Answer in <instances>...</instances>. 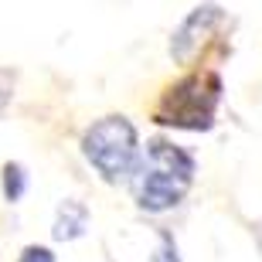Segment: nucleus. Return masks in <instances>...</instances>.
Masks as SVG:
<instances>
[{
  "label": "nucleus",
  "instance_id": "obj_1",
  "mask_svg": "<svg viewBox=\"0 0 262 262\" xmlns=\"http://www.w3.org/2000/svg\"><path fill=\"white\" fill-rule=\"evenodd\" d=\"M194 157L184 146L170 140H150L136 157V167L129 174L133 201L150 214H164L187 198L194 184Z\"/></svg>",
  "mask_w": 262,
  "mask_h": 262
},
{
  "label": "nucleus",
  "instance_id": "obj_2",
  "mask_svg": "<svg viewBox=\"0 0 262 262\" xmlns=\"http://www.w3.org/2000/svg\"><path fill=\"white\" fill-rule=\"evenodd\" d=\"M218 102H222V78H218V72L204 68V72L184 75L177 85L167 89L157 113H154V119L164 123V126H174V129L201 133V129L214 126Z\"/></svg>",
  "mask_w": 262,
  "mask_h": 262
},
{
  "label": "nucleus",
  "instance_id": "obj_3",
  "mask_svg": "<svg viewBox=\"0 0 262 262\" xmlns=\"http://www.w3.org/2000/svg\"><path fill=\"white\" fill-rule=\"evenodd\" d=\"M82 154L96 174L106 181V184H119V181H129L136 167V157H140V136L136 126L126 116H102L99 123L85 129L82 136Z\"/></svg>",
  "mask_w": 262,
  "mask_h": 262
},
{
  "label": "nucleus",
  "instance_id": "obj_4",
  "mask_svg": "<svg viewBox=\"0 0 262 262\" xmlns=\"http://www.w3.org/2000/svg\"><path fill=\"white\" fill-rule=\"evenodd\" d=\"M222 20H225V14H222L218 4H201V7L191 10L184 17V24L174 31V38H170V55H174V61L187 65V61L194 58V51L214 34V28H218Z\"/></svg>",
  "mask_w": 262,
  "mask_h": 262
},
{
  "label": "nucleus",
  "instance_id": "obj_5",
  "mask_svg": "<svg viewBox=\"0 0 262 262\" xmlns=\"http://www.w3.org/2000/svg\"><path fill=\"white\" fill-rule=\"evenodd\" d=\"M89 228V208L75 198H65L58 204V211H55V225H51V235L58 238V242H75L82 238Z\"/></svg>",
  "mask_w": 262,
  "mask_h": 262
},
{
  "label": "nucleus",
  "instance_id": "obj_6",
  "mask_svg": "<svg viewBox=\"0 0 262 262\" xmlns=\"http://www.w3.org/2000/svg\"><path fill=\"white\" fill-rule=\"evenodd\" d=\"M28 191V170L20 164H7L4 167V198L7 201H20Z\"/></svg>",
  "mask_w": 262,
  "mask_h": 262
},
{
  "label": "nucleus",
  "instance_id": "obj_7",
  "mask_svg": "<svg viewBox=\"0 0 262 262\" xmlns=\"http://www.w3.org/2000/svg\"><path fill=\"white\" fill-rule=\"evenodd\" d=\"M154 262H181V252H177V242L170 232L157 235V249H154Z\"/></svg>",
  "mask_w": 262,
  "mask_h": 262
},
{
  "label": "nucleus",
  "instance_id": "obj_8",
  "mask_svg": "<svg viewBox=\"0 0 262 262\" xmlns=\"http://www.w3.org/2000/svg\"><path fill=\"white\" fill-rule=\"evenodd\" d=\"M17 262H55V252L45 249V245H28V249L20 252Z\"/></svg>",
  "mask_w": 262,
  "mask_h": 262
},
{
  "label": "nucleus",
  "instance_id": "obj_9",
  "mask_svg": "<svg viewBox=\"0 0 262 262\" xmlns=\"http://www.w3.org/2000/svg\"><path fill=\"white\" fill-rule=\"evenodd\" d=\"M10 96H14V75H10L7 68H0V113L7 109Z\"/></svg>",
  "mask_w": 262,
  "mask_h": 262
}]
</instances>
